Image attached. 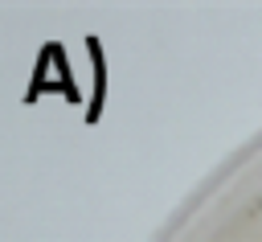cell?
<instances>
[{
    "label": "cell",
    "instance_id": "6da1fadb",
    "mask_svg": "<svg viewBox=\"0 0 262 242\" xmlns=\"http://www.w3.org/2000/svg\"><path fill=\"white\" fill-rule=\"evenodd\" d=\"M172 242H262V139L192 205Z\"/></svg>",
    "mask_w": 262,
    "mask_h": 242
}]
</instances>
